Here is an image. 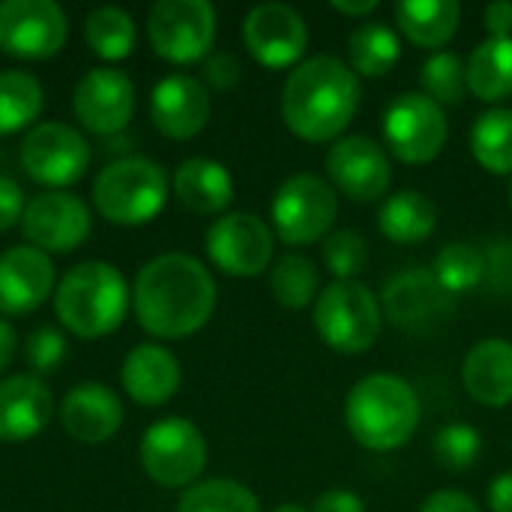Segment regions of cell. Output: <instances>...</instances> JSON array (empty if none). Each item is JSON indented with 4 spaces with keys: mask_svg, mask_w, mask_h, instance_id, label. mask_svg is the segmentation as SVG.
I'll list each match as a JSON object with an SVG mask.
<instances>
[{
    "mask_svg": "<svg viewBox=\"0 0 512 512\" xmlns=\"http://www.w3.org/2000/svg\"><path fill=\"white\" fill-rule=\"evenodd\" d=\"M486 498L492 512H512V471H504L492 480Z\"/></svg>",
    "mask_w": 512,
    "mask_h": 512,
    "instance_id": "46",
    "label": "cell"
},
{
    "mask_svg": "<svg viewBox=\"0 0 512 512\" xmlns=\"http://www.w3.org/2000/svg\"><path fill=\"white\" fill-rule=\"evenodd\" d=\"M312 512H366V507H363V501L354 492H348V489H330V492H324L315 501Z\"/></svg>",
    "mask_w": 512,
    "mask_h": 512,
    "instance_id": "45",
    "label": "cell"
},
{
    "mask_svg": "<svg viewBox=\"0 0 512 512\" xmlns=\"http://www.w3.org/2000/svg\"><path fill=\"white\" fill-rule=\"evenodd\" d=\"M486 285L492 294L512 297V240H495L486 249Z\"/></svg>",
    "mask_w": 512,
    "mask_h": 512,
    "instance_id": "40",
    "label": "cell"
},
{
    "mask_svg": "<svg viewBox=\"0 0 512 512\" xmlns=\"http://www.w3.org/2000/svg\"><path fill=\"white\" fill-rule=\"evenodd\" d=\"M348 57H351L354 72H360L366 78H381L399 63L402 42H399L396 30L387 27L384 21L360 24L348 39Z\"/></svg>",
    "mask_w": 512,
    "mask_h": 512,
    "instance_id": "29",
    "label": "cell"
},
{
    "mask_svg": "<svg viewBox=\"0 0 512 512\" xmlns=\"http://www.w3.org/2000/svg\"><path fill=\"white\" fill-rule=\"evenodd\" d=\"M54 288V267L45 252L33 246H12L0 255V312L30 315Z\"/></svg>",
    "mask_w": 512,
    "mask_h": 512,
    "instance_id": "20",
    "label": "cell"
},
{
    "mask_svg": "<svg viewBox=\"0 0 512 512\" xmlns=\"http://www.w3.org/2000/svg\"><path fill=\"white\" fill-rule=\"evenodd\" d=\"M135 111V87L126 72L90 69L75 87V117L93 135H117Z\"/></svg>",
    "mask_w": 512,
    "mask_h": 512,
    "instance_id": "18",
    "label": "cell"
},
{
    "mask_svg": "<svg viewBox=\"0 0 512 512\" xmlns=\"http://www.w3.org/2000/svg\"><path fill=\"white\" fill-rule=\"evenodd\" d=\"M147 36L159 57L195 63L216 39V12L207 0H159L147 15Z\"/></svg>",
    "mask_w": 512,
    "mask_h": 512,
    "instance_id": "9",
    "label": "cell"
},
{
    "mask_svg": "<svg viewBox=\"0 0 512 512\" xmlns=\"http://www.w3.org/2000/svg\"><path fill=\"white\" fill-rule=\"evenodd\" d=\"M420 512H483L477 507L474 498L462 495V492H435L426 498V504L420 507Z\"/></svg>",
    "mask_w": 512,
    "mask_h": 512,
    "instance_id": "43",
    "label": "cell"
},
{
    "mask_svg": "<svg viewBox=\"0 0 512 512\" xmlns=\"http://www.w3.org/2000/svg\"><path fill=\"white\" fill-rule=\"evenodd\" d=\"M24 216V192L12 177L0 174V231H9Z\"/></svg>",
    "mask_w": 512,
    "mask_h": 512,
    "instance_id": "41",
    "label": "cell"
},
{
    "mask_svg": "<svg viewBox=\"0 0 512 512\" xmlns=\"http://www.w3.org/2000/svg\"><path fill=\"white\" fill-rule=\"evenodd\" d=\"M207 81H210L216 90H231V87H237V81H240V63H237V57L228 54V51L213 54V57L207 60Z\"/></svg>",
    "mask_w": 512,
    "mask_h": 512,
    "instance_id": "42",
    "label": "cell"
},
{
    "mask_svg": "<svg viewBox=\"0 0 512 512\" xmlns=\"http://www.w3.org/2000/svg\"><path fill=\"white\" fill-rule=\"evenodd\" d=\"M177 512H261L258 498L234 480H207L189 486Z\"/></svg>",
    "mask_w": 512,
    "mask_h": 512,
    "instance_id": "35",
    "label": "cell"
},
{
    "mask_svg": "<svg viewBox=\"0 0 512 512\" xmlns=\"http://www.w3.org/2000/svg\"><path fill=\"white\" fill-rule=\"evenodd\" d=\"M21 231L39 252H72L90 234V210L78 195L42 192L24 207Z\"/></svg>",
    "mask_w": 512,
    "mask_h": 512,
    "instance_id": "16",
    "label": "cell"
},
{
    "mask_svg": "<svg viewBox=\"0 0 512 512\" xmlns=\"http://www.w3.org/2000/svg\"><path fill=\"white\" fill-rule=\"evenodd\" d=\"M381 312L408 333H429L453 312V294L432 270H405L384 285Z\"/></svg>",
    "mask_w": 512,
    "mask_h": 512,
    "instance_id": "13",
    "label": "cell"
},
{
    "mask_svg": "<svg viewBox=\"0 0 512 512\" xmlns=\"http://www.w3.org/2000/svg\"><path fill=\"white\" fill-rule=\"evenodd\" d=\"M273 512H309V510H303V507H297V504H285V507H279V510H273Z\"/></svg>",
    "mask_w": 512,
    "mask_h": 512,
    "instance_id": "49",
    "label": "cell"
},
{
    "mask_svg": "<svg viewBox=\"0 0 512 512\" xmlns=\"http://www.w3.org/2000/svg\"><path fill=\"white\" fill-rule=\"evenodd\" d=\"M132 306L138 324L159 339H186L198 333L216 309V282L192 255L168 252L141 267Z\"/></svg>",
    "mask_w": 512,
    "mask_h": 512,
    "instance_id": "1",
    "label": "cell"
},
{
    "mask_svg": "<svg viewBox=\"0 0 512 512\" xmlns=\"http://www.w3.org/2000/svg\"><path fill=\"white\" fill-rule=\"evenodd\" d=\"M312 324L333 351L363 354L378 342L381 303L360 282H333L318 294Z\"/></svg>",
    "mask_w": 512,
    "mask_h": 512,
    "instance_id": "6",
    "label": "cell"
},
{
    "mask_svg": "<svg viewBox=\"0 0 512 512\" xmlns=\"http://www.w3.org/2000/svg\"><path fill=\"white\" fill-rule=\"evenodd\" d=\"M333 9H336V12H342V15L357 18V15H369V12H375V9H378V0H333Z\"/></svg>",
    "mask_w": 512,
    "mask_h": 512,
    "instance_id": "48",
    "label": "cell"
},
{
    "mask_svg": "<svg viewBox=\"0 0 512 512\" xmlns=\"http://www.w3.org/2000/svg\"><path fill=\"white\" fill-rule=\"evenodd\" d=\"M54 414L51 390L30 375L0 381V441L18 444L36 438Z\"/></svg>",
    "mask_w": 512,
    "mask_h": 512,
    "instance_id": "22",
    "label": "cell"
},
{
    "mask_svg": "<svg viewBox=\"0 0 512 512\" xmlns=\"http://www.w3.org/2000/svg\"><path fill=\"white\" fill-rule=\"evenodd\" d=\"M90 165V144L66 123H39L21 141V168L33 183L72 186Z\"/></svg>",
    "mask_w": 512,
    "mask_h": 512,
    "instance_id": "11",
    "label": "cell"
},
{
    "mask_svg": "<svg viewBox=\"0 0 512 512\" xmlns=\"http://www.w3.org/2000/svg\"><path fill=\"white\" fill-rule=\"evenodd\" d=\"M399 30L420 48L447 45L462 18V6L456 0H402L393 6Z\"/></svg>",
    "mask_w": 512,
    "mask_h": 512,
    "instance_id": "26",
    "label": "cell"
},
{
    "mask_svg": "<svg viewBox=\"0 0 512 512\" xmlns=\"http://www.w3.org/2000/svg\"><path fill=\"white\" fill-rule=\"evenodd\" d=\"M207 255L231 276H258L273 258V231L252 213H228L210 225Z\"/></svg>",
    "mask_w": 512,
    "mask_h": 512,
    "instance_id": "15",
    "label": "cell"
},
{
    "mask_svg": "<svg viewBox=\"0 0 512 512\" xmlns=\"http://www.w3.org/2000/svg\"><path fill=\"white\" fill-rule=\"evenodd\" d=\"M69 24L51 0H6L0 3V48L21 60L54 57L66 42Z\"/></svg>",
    "mask_w": 512,
    "mask_h": 512,
    "instance_id": "12",
    "label": "cell"
},
{
    "mask_svg": "<svg viewBox=\"0 0 512 512\" xmlns=\"http://www.w3.org/2000/svg\"><path fill=\"white\" fill-rule=\"evenodd\" d=\"M270 294L285 309H306L318 294V267L306 255H285L270 273Z\"/></svg>",
    "mask_w": 512,
    "mask_h": 512,
    "instance_id": "34",
    "label": "cell"
},
{
    "mask_svg": "<svg viewBox=\"0 0 512 512\" xmlns=\"http://www.w3.org/2000/svg\"><path fill=\"white\" fill-rule=\"evenodd\" d=\"M327 171L336 189L351 201H378L393 183L387 153L366 135L339 138L327 153Z\"/></svg>",
    "mask_w": 512,
    "mask_h": 512,
    "instance_id": "17",
    "label": "cell"
},
{
    "mask_svg": "<svg viewBox=\"0 0 512 512\" xmlns=\"http://www.w3.org/2000/svg\"><path fill=\"white\" fill-rule=\"evenodd\" d=\"M471 150L489 174H512V108H492L477 117Z\"/></svg>",
    "mask_w": 512,
    "mask_h": 512,
    "instance_id": "30",
    "label": "cell"
},
{
    "mask_svg": "<svg viewBox=\"0 0 512 512\" xmlns=\"http://www.w3.org/2000/svg\"><path fill=\"white\" fill-rule=\"evenodd\" d=\"M42 84L21 69L0 72V135L30 126L42 111Z\"/></svg>",
    "mask_w": 512,
    "mask_h": 512,
    "instance_id": "31",
    "label": "cell"
},
{
    "mask_svg": "<svg viewBox=\"0 0 512 512\" xmlns=\"http://www.w3.org/2000/svg\"><path fill=\"white\" fill-rule=\"evenodd\" d=\"M432 450H435L438 465H444L447 471H468L480 459L483 438L468 423H450L435 435Z\"/></svg>",
    "mask_w": 512,
    "mask_h": 512,
    "instance_id": "38",
    "label": "cell"
},
{
    "mask_svg": "<svg viewBox=\"0 0 512 512\" xmlns=\"http://www.w3.org/2000/svg\"><path fill=\"white\" fill-rule=\"evenodd\" d=\"M432 273L438 276V282L456 297V294H468L486 285V252L474 243L456 240L447 243L438 255H435V267Z\"/></svg>",
    "mask_w": 512,
    "mask_h": 512,
    "instance_id": "32",
    "label": "cell"
},
{
    "mask_svg": "<svg viewBox=\"0 0 512 512\" xmlns=\"http://www.w3.org/2000/svg\"><path fill=\"white\" fill-rule=\"evenodd\" d=\"M141 468L162 489L192 486L207 465V441L195 423L168 417L153 423L141 438Z\"/></svg>",
    "mask_w": 512,
    "mask_h": 512,
    "instance_id": "7",
    "label": "cell"
},
{
    "mask_svg": "<svg viewBox=\"0 0 512 512\" xmlns=\"http://www.w3.org/2000/svg\"><path fill=\"white\" fill-rule=\"evenodd\" d=\"M357 108V72L333 54H315L297 63L282 87V117L288 129L312 144L339 138Z\"/></svg>",
    "mask_w": 512,
    "mask_h": 512,
    "instance_id": "2",
    "label": "cell"
},
{
    "mask_svg": "<svg viewBox=\"0 0 512 512\" xmlns=\"http://www.w3.org/2000/svg\"><path fill=\"white\" fill-rule=\"evenodd\" d=\"M423 90L438 105H459L468 90V72L459 54L435 51L423 63Z\"/></svg>",
    "mask_w": 512,
    "mask_h": 512,
    "instance_id": "36",
    "label": "cell"
},
{
    "mask_svg": "<svg viewBox=\"0 0 512 512\" xmlns=\"http://www.w3.org/2000/svg\"><path fill=\"white\" fill-rule=\"evenodd\" d=\"M378 225L387 240L414 246V243H423L432 237V231L438 225V210L423 192L405 189L384 201V207L378 213Z\"/></svg>",
    "mask_w": 512,
    "mask_h": 512,
    "instance_id": "27",
    "label": "cell"
},
{
    "mask_svg": "<svg viewBox=\"0 0 512 512\" xmlns=\"http://www.w3.org/2000/svg\"><path fill=\"white\" fill-rule=\"evenodd\" d=\"M153 126L174 141L195 138L210 120V93L192 75H168L150 93Z\"/></svg>",
    "mask_w": 512,
    "mask_h": 512,
    "instance_id": "19",
    "label": "cell"
},
{
    "mask_svg": "<svg viewBox=\"0 0 512 512\" xmlns=\"http://www.w3.org/2000/svg\"><path fill=\"white\" fill-rule=\"evenodd\" d=\"M129 309V285L123 273L105 261L72 267L54 294L60 324L78 339H102L114 333Z\"/></svg>",
    "mask_w": 512,
    "mask_h": 512,
    "instance_id": "4",
    "label": "cell"
},
{
    "mask_svg": "<svg viewBox=\"0 0 512 512\" xmlns=\"http://www.w3.org/2000/svg\"><path fill=\"white\" fill-rule=\"evenodd\" d=\"M345 423L360 447L387 453L408 444L417 432L420 399L399 375H369L348 393Z\"/></svg>",
    "mask_w": 512,
    "mask_h": 512,
    "instance_id": "3",
    "label": "cell"
},
{
    "mask_svg": "<svg viewBox=\"0 0 512 512\" xmlns=\"http://www.w3.org/2000/svg\"><path fill=\"white\" fill-rule=\"evenodd\" d=\"M483 21H486V30L492 33V39H510V33H512V3L510 0L489 3V6L483 9Z\"/></svg>",
    "mask_w": 512,
    "mask_h": 512,
    "instance_id": "44",
    "label": "cell"
},
{
    "mask_svg": "<svg viewBox=\"0 0 512 512\" xmlns=\"http://www.w3.org/2000/svg\"><path fill=\"white\" fill-rule=\"evenodd\" d=\"M462 384L474 402L504 408L512 402V342L483 339L462 363Z\"/></svg>",
    "mask_w": 512,
    "mask_h": 512,
    "instance_id": "24",
    "label": "cell"
},
{
    "mask_svg": "<svg viewBox=\"0 0 512 512\" xmlns=\"http://www.w3.org/2000/svg\"><path fill=\"white\" fill-rule=\"evenodd\" d=\"M15 351H18V336L12 330V324L0 318V372L12 363Z\"/></svg>",
    "mask_w": 512,
    "mask_h": 512,
    "instance_id": "47",
    "label": "cell"
},
{
    "mask_svg": "<svg viewBox=\"0 0 512 512\" xmlns=\"http://www.w3.org/2000/svg\"><path fill=\"white\" fill-rule=\"evenodd\" d=\"M468 90L483 102H504L512 96V36L480 42L468 63Z\"/></svg>",
    "mask_w": 512,
    "mask_h": 512,
    "instance_id": "28",
    "label": "cell"
},
{
    "mask_svg": "<svg viewBox=\"0 0 512 512\" xmlns=\"http://www.w3.org/2000/svg\"><path fill=\"white\" fill-rule=\"evenodd\" d=\"M321 255H324L327 270L333 276H339V282H354V276H360L366 270L369 243L360 231L342 228V231H333L330 237H324Z\"/></svg>",
    "mask_w": 512,
    "mask_h": 512,
    "instance_id": "37",
    "label": "cell"
},
{
    "mask_svg": "<svg viewBox=\"0 0 512 512\" xmlns=\"http://www.w3.org/2000/svg\"><path fill=\"white\" fill-rule=\"evenodd\" d=\"M270 213L279 240L291 246H309L327 237V231L333 228L339 213V198L321 177L294 174L273 195Z\"/></svg>",
    "mask_w": 512,
    "mask_h": 512,
    "instance_id": "8",
    "label": "cell"
},
{
    "mask_svg": "<svg viewBox=\"0 0 512 512\" xmlns=\"http://www.w3.org/2000/svg\"><path fill=\"white\" fill-rule=\"evenodd\" d=\"M120 378L132 402L144 408H156V405H165L177 393L180 363L174 360L171 351L159 345H138L126 354Z\"/></svg>",
    "mask_w": 512,
    "mask_h": 512,
    "instance_id": "23",
    "label": "cell"
},
{
    "mask_svg": "<svg viewBox=\"0 0 512 512\" xmlns=\"http://www.w3.org/2000/svg\"><path fill=\"white\" fill-rule=\"evenodd\" d=\"M24 354H27V363H30L33 372L48 375V372H54L63 363V357H66V339L54 327H36L27 336Z\"/></svg>",
    "mask_w": 512,
    "mask_h": 512,
    "instance_id": "39",
    "label": "cell"
},
{
    "mask_svg": "<svg viewBox=\"0 0 512 512\" xmlns=\"http://www.w3.org/2000/svg\"><path fill=\"white\" fill-rule=\"evenodd\" d=\"M174 192L183 207H189L198 216L222 213L234 198V180L228 168L216 159H186L174 174Z\"/></svg>",
    "mask_w": 512,
    "mask_h": 512,
    "instance_id": "25",
    "label": "cell"
},
{
    "mask_svg": "<svg viewBox=\"0 0 512 512\" xmlns=\"http://www.w3.org/2000/svg\"><path fill=\"white\" fill-rule=\"evenodd\" d=\"M384 138L399 162L426 165L447 144V117L426 93H402L384 111Z\"/></svg>",
    "mask_w": 512,
    "mask_h": 512,
    "instance_id": "10",
    "label": "cell"
},
{
    "mask_svg": "<svg viewBox=\"0 0 512 512\" xmlns=\"http://www.w3.org/2000/svg\"><path fill=\"white\" fill-rule=\"evenodd\" d=\"M84 39L102 60H123L135 48V21L117 6H99L84 21Z\"/></svg>",
    "mask_w": 512,
    "mask_h": 512,
    "instance_id": "33",
    "label": "cell"
},
{
    "mask_svg": "<svg viewBox=\"0 0 512 512\" xmlns=\"http://www.w3.org/2000/svg\"><path fill=\"white\" fill-rule=\"evenodd\" d=\"M510 204H512V189H510Z\"/></svg>",
    "mask_w": 512,
    "mask_h": 512,
    "instance_id": "50",
    "label": "cell"
},
{
    "mask_svg": "<svg viewBox=\"0 0 512 512\" xmlns=\"http://www.w3.org/2000/svg\"><path fill=\"white\" fill-rule=\"evenodd\" d=\"M60 423L69 438L81 444H102L123 426V405L111 387L84 381L63 396Z\"/></svg>",
    "mask_w": 512,
    "mask_h": 512,
    "instance_id": "21",
    "label": "cell"
},
{
    "mask_svg": "<svg viewBox=\"0 0 512 512\" xmlns=\"http://www.w3.org/2000/svg\"><path fill=\"white\" fill-rule=\"evenodd\" d=\"M168 201V177L162 165L144 156H126L105 165L93 183L99 216L117 225H144L162 213Z\"/></svg>",
    "mask_w": 512,
    "mask_h": 512,
    "instance_id": "5",
    "label": "cell"
},
{
    "mask_svg": "<svg viewBox=\"0 0 512 512\" xmlns=\"http://www.w3.org/2000/svg\"><path fill=\"white\" fill-rule=\"evenodd\" d=\"M243 42L249 54L267 69L294 66L309 42L303 15L288 3H261L243 18Z\"/></svg>",
    "mask_w": 512,
    "mask_h": 512,
    "instance_id": "14",
    "label": "cell"
}]
</instances>
